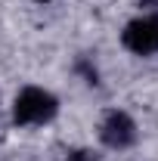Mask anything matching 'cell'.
I'll return each instance as SVG.
<instances>
[{
  "label": "cell",
  "instance_id": "7a4b0ae2",
  "mask_svg": "<svg viewBox=\"0 0 158 161\" xmlns=\"http://www.w3.org/2000/svg\"><path fill=\"white\" fill-rule=\"evenodd\" d=\"M121 43L130 53H137V56L158 53V16H139V19H133L124 28Z\"/></svg>",
  "mask_w": 158,
  "mask_h": 161
},
{
  "label": "cell",
  "instance_id": "3957f363",
  "mask_svg": "<svg viewBox=\"0 0 158 161\" xmlns=\"http://www.w3.org/2000/svg\"><path fill=\"white\" fill-rule=\"evenodd\" d=\"M99 140L109 149H127L137 142V124L127 112H109L99 124Z\"/></svg>",
  "mask_w": 158,
  "mask_h": 161
},
{
  "label": "cell",
  "instance_id": "8992f818",
  "mask_svg": "<svg viewBox=\"0 0 158 161\" xmlns=\"http://www.w3.org/2000/svg\"><path fill=\"white\" fill-rule=\"evenodd\" d=\"M40 3H47V0H40Z\"/></svg>",
  "mask_w": 158,
  "mask_h": 161
},
{
  "label": "cell",
  "instance_id": "5b68a950",
  "mask_svg": "<svg viewBox=\"0 0 158 161\" xmlns=\"http://www.w3.org/2000/svg\"><path fill=\"white\" fill-rule=\"evenodd\" d=\"M146 6H152V9H158V0H143Z\"/></svg>",
  "mask_w": 158,
  "mask_h": 161
},
{
  "label": "cell",
  "instance_id": "6da1fadb",
  "mask_svg": "<svg viewBox=\"0 0 158 161\" xmlns=\"http://www.w3.org/2000/svg\"><path fill=\"white\" fill-rule=\"evenodd\" d=\"M59 112V102L53 93L40 90V87H25L19 96H16V105H13V121L16 124H47V121L56 118Z\"/></svg>",
  "mask_w": 158,
  "mask_h": 161
},
{
  "label": "cell",
  "instance_id": "277c9868",
  "mask_svg": "<svg viewBox=\"0 0 158 161\" xmlns=\"http://www.w3.org/2000/svg\"><path fill=\"white\" fill-rule=\"evenodd\" d=\"M68 161H96V158H93V152H84V149H78V152H71V155H68Z\"/></svg>",
  "mask_w": 158,
  "mask_h": 161
}]
</instances>
